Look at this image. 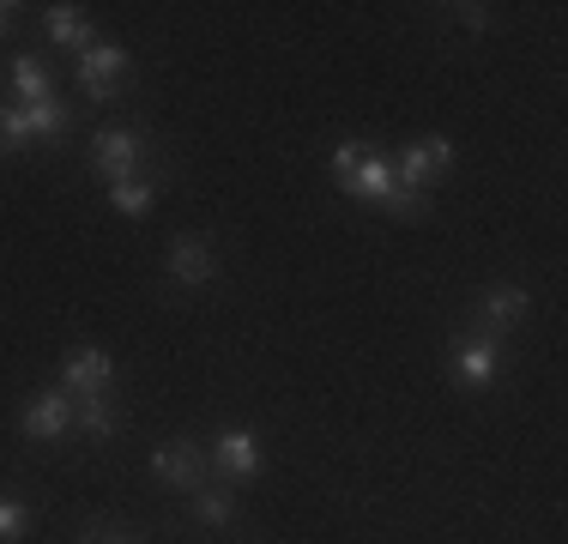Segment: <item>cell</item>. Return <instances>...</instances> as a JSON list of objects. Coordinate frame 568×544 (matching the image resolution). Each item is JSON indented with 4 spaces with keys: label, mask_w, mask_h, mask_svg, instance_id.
<instances>
[{
    "label": "cell",
    "mask_w": 568,
    "mask_h": 544,
    "mask_svg": "<svg viewBox=\"0 0 568 544\" xmlns=\"http://www.w3.org/2000/svg\"><path fill=\"white\" fill-rule=\"evenodd\" d=\"M61 387L73 400H110L115 393V357L103 345H73L61 363Z\"/></svg>",
    "instance_id": "6da1fadb"
},
{
    "label": "cell",
    "mask_w": 568,
    "mask_h": 544,
    "mask_svg": "<svg viewBox=\"0 0 568 544\" xmlns=\"http://www.w3.org/2000/svg\"><path fill=\"white\" fill-rule=\"evenodd\" d=\"M128 73H133V61H128V49H121V43H91L85 54H79V85H85L91 103L121 98Z\"/></svg>",
    "instance_id": "7a4b0ae2"
},
{
    "label": "cell",
    "mask_w": 568,
    "mask_h": 544,
    "mask_svg": "<svg viewBox=\"0 0 568 544\" xmlns=\"http://www.w3.org/2000/svg\"><path fill=\"white\" fill-rule=\"evenodd\" d=\"M454 170V140L448 133H429V140H412L405 145V152L394 158V175L405 188H417V194H424L429 182H442V175Z\"/></svg>",
    "instance_id": "3957f363"
},
{
    "label": "cell",
    "mask_w": 568,
    "mask_h": 544,
    "mask_svg": "<svg viewBox=\"0 0 568 544\" xmlns=\"http://www.w3.org/2000/svg\"><path fill=\"white\" fill-rule=\"evenodd\" d=\"M454 375L466 381V387H496V375H503V345H496L484 326L454 333Z\"/></svg>",
    "instance_id": "277c9868"
},
{
    "label": "cell",
    "mask_w": 568,
    "mask_h": 544,
    "mask_svg": "<svg viewBox=\"0 0 568 544\" xmlns=\"http://www.w3.org/2000/svg\"><path fill=\"white\" fill-rule=\"evenodd\" d=\"M19 430H24V442H61V435L73 430V393L67 387L31 393L24 412H19Z\"/></svg>",
    "instance_id": "5b68a950"
},
{
    "label": "cell",
    "mask_w": 568,
    "mask_h": 544,
    "mask_svg": "<svg viewBox=\"0 0 568 544\" xmlns=\"http://www.w3.org/2000/svg\"><path fill=\"white\" fill-rule=\"evenodd\" d=\"M140 152H145V140L133 128H103L98 140H91V170L115 188V182H128V175L140 170Z\"/></svg>",
    "instance_id": "8992f818"
},
{
    "label": "cell",
    "mask_w": 568,
    "mask_h": 544,
    "mask_svg": "<svg viewBox=\"0 0 568 544\" xmlns=\"http://www.w3.org/2000/svg\"><path fill=\"white\" fill-rule=\"evenodd\" d=\"M152 472L164 484H175V490H200V484H206V472H212V460H206V447H200V442L175 435V442L152 447Z\"/></svg>",
    "instance_id": "52a82bcc"
},
{
    "label": "cell",
    "mask_w": 568,
    "mask_h": 544,
    "mask_svg": "<svg viewBox=\"0 0 568 544\" xmlns=\"http://www.w3.org/2000/svg\"><path fill=\"white\" fill-rule=\"evenodd\" d=\"M526 315H532V291H520V284H490V291L478 296V326L484 333H514Z\"/></svg>",
    "instance_id": "ba28073f"
},
{
    "label": "cell",
    "mask_w": 568,
    "mask_h": 544,
    "mask_svg": "<svg viewBox=\"0 0 568 544\" xmlns=\"http://www.w3.org/2000/svg\"><path fill=\"white\" fill-rule=\"evenodd\" d=\"M170 279L182 284V291H200V284L219 279V254H212L206 236H175L170 242Z\"/></svg>",
    "instance_id": "9c48e42d"
},
{
    "label": "cell",
    "mask_w": 568,
    "mask_h": 544,
    "mask_svg": "<svg viewBox=\"0 0 568 544\" xmlns=\"http://www.w3.org/2000/svg\"><path fill=\"white\" fill-rule=\"evenodd\" d=\"M206 460H212V472H219L224 484L254 478V472H261V442H254V430H224Z\"/></svg>",
    "instance_id": "30bf717a"
},
{
    "label": "cell",
    "mask_w": 568,
    "mask_h": 544,
    "mask_svg": "<svg viewBox=\"0 0 568 544\" xmlns=\"http://www.w3.org/2000/svg\"><path fill=\"white\" fill-rule=\"evenodd\" d=\"M394 188H399V175H394V158H382V152H369L351 170V182L339 188V194H351V200H369V206H387L394 200Z\"/></svg>",
    "instance_id": "8fae6325"
},
{
    "label": "cell",
    "mask_w": 568,
    "mask_h": 544,
    "mask_svg": "<svg viewBox=\"0 0 568 544\" xmlns=\"http://www.w3.org/2000/svg\"><path fill=\"white\" fill-rule=\"evenodd\" d=\"M187 508H194L200 526H230L236 521V490L230 484H200V490H187Z\"/></svg>",
    "instance_id": "7c38bea8"
},
{
    "label": "cell",
    "mask_w": 568,
    "mask_h": 544,
    "mask_svg": "<svg viewBox=\"0 0 568 544\" xmlns=\"http://www.w3.org/2000/svg\"><path fill=\"white\" fill-rule=\"evenodd\" d=\"M73 430H85L91 442H115V430H121L115 400H73Z\"/></svg>",
    "instance_id": "4fadbf2b"
},
{
    "label": "cell",
    "mask_w": 568,
    "mask_h": 544,
    "mask_svg": "<svg viewBox=\"0 0 568 544\" xmlns=\"http://www.w3.org/2000/svg\"><path fill=\"white\" fill-rule=\"evenodd\" d=\"M49 43H61V49H79L85 54L91 49V24H85V7H49Z\"/></svg>",
    "instance_id": "5bb4252c"
},
{
    "label": "cell",
    "mask_w": 568,
    "mask_h": 544,
    "mask_svg": "<svg viewBox=\"0 0 568 544\" xmlns=\"http://www.w3.org/2000/svg\"><path fill=\"white\" fill-rule=\"evenodd\" d=\"M24 121H31V140H67V128H73V109L61 98H43V103H19Z\"/></svg>",
    "instance_id": "9a60e30c"
},
{
    "label": "cell",
    "mask_w": 568,
    "mask_h": 544,
    "mask_svg": "<svg viewBox=\"0 0 568 544\" xmlns=\"http://www.w3.org/2000/svg\"><path fill=\"white\" fill-rule=\"evenodd\" d=\"M12 98H19V103L55 98V85H49V73H43V61H37V54H19V61H12Z\"/></svg>",
    "instance_id": "2e32d148"
},
{
    "label": "cell",
    "mask_w": 568,
    "mask_h": 544,
    "mask_svg": "<svg viewBox=\"0 0 568 544\" xmlns=\"http://www.w3.org/2000/svg\"><path fill=\"white\" fill-rule=\"evenodd\" d=\"M110 206H115L121 218H152L158 188H152V182H140V175H128V182H115V188H110Z\"/></svg>",
    "instance_id": "e0dca14e"
},
{
    "label": "cell",
    "mask_w": 568,
    "mask_h": 544,
    "mask_svg": "<svg viewBox=\"0 0 568 544\" xmlns=\"http://www.w3.org/2000/svg\"><path fill=\"white\" fill-rule=\"evenodd\" d=\"M24 145H31V121H24V109L19 103H0V158L24 152Z\"/></svg>",
    "instance_id": "ac0fdd59"
},
{
    "label": "cell",
    "mask_w": 568,
    "mask_h": 544,
    "mask_svg": "<svg viewBox=\"0 0 568 544\" xmlns=\"http://www.w3.org/2000/svg\"><path fill=\"white\" fill-rule=\"evenodd\" d=\"M24 533H31V508L19 496H0V544H19Z\"/></svg>",
    "instance_id": "d6986e66"
},
{
    "label": "cell",
    "mask_w": 568,
    "mask_h": 544,
    "mask_svg": "<svg viewBox=\"0 0 568 544\" xmlns=\"http://www.w3.org/2000/svg\"><path fill=\"white\" fill-rule=\"evenodd\" d=\"M369 152H375L369 140H339V145H333V182L345 188V182H351V170H357V163L369 158Z\"/></svg>",
    "instance_id": "ffe728a7"
},
{
    "label": "cell",
    "mask_w": 568,
    "mask_h": 544,
    "mask_svg": "<svg viewBox=\"0 0 568 544\" xmlns=\"http://www.w3.org/2000/svg\"><path fill=\"white\" fill-rule=\"evenodd\" d=\"M454 12H459L466 31H490V24H496V7H478V0H466V7H454Z\"/></svg>",
    "instance_id": "44dd1931"
},
{
    "label": "cell",
    "mask_w": 568,
    "mask_h": 544,
    "mask_svg": "<svg viewBox=\"0 0 568 544\" xmlns=\"http://www.w3.org/2000/svg\"><path fill=\"white\" fill-rule=\"evenodd\" d=\"M79 544H140V538H133V533H121V526H110V521H103V526H85V533H79Z\"/></svg>",
    "instance_id": "7402d4cb"
},
{
    "label": "cell",
    "mask_w": 568,
    "mask_h": 544,
    "mask_svg": "<svg viewBox=\"0 0 568 544\" xmlns=\"http://www.w3.org/2000/svg\"><path fill=\"white\" fill-rule=\"evenodd\" d=\"M12 12H19V7H12V0H0V37L12 31Z\"/></svg>",
    "instance_id": "603a6c76"
}]
</instances>
